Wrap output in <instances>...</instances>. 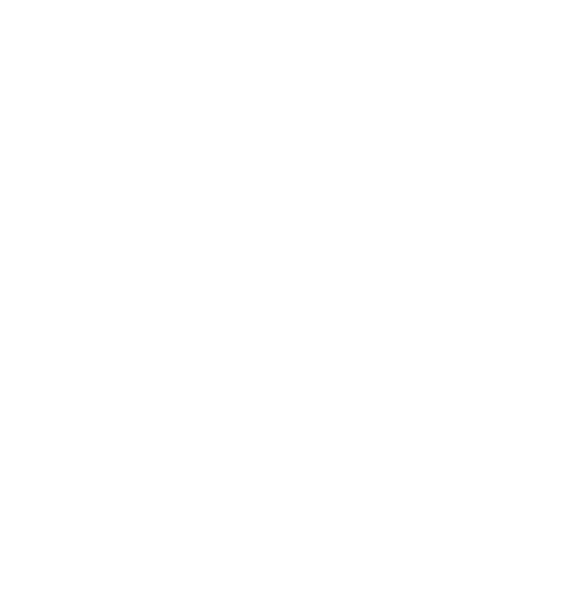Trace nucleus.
Returning a JSON list of instances; mask_svg holds the SVG:
<instances>
[]
</instances>
